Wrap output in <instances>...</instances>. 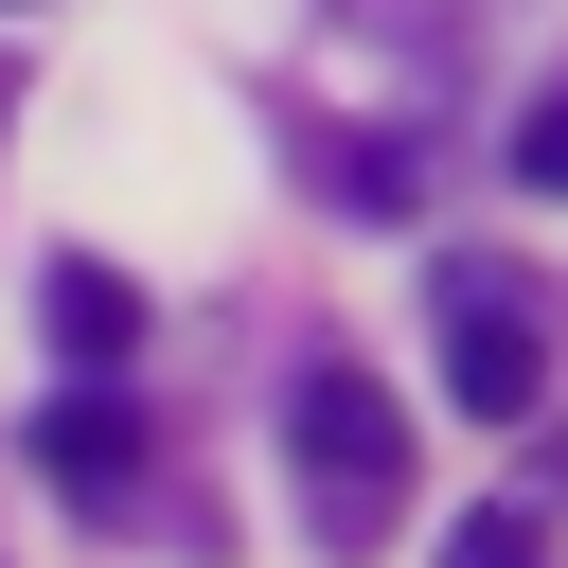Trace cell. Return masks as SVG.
I'll use <instances>...</instances> for the list:
<instances>
[{"mask_svg": "<svg viewBox=\"0 0 568 568\" xmlns=\"http://www.w3.org/2000/svg\"><path fill=\"white\" fill-rule=\"evenodd\" d=\"M532 550H550V515H532V497H479V515L444 532V568H532Z\"/></svg>", "mask_w": 568, "mask_h": 568, "instance_id": "5", "label": "cell"}, {"mask_svg": "<svg viewBox=\"0 0 568 568\" xmlns=\"http://www.w3.org/2000/svg\"><path fill=\"white\" fill-rule=\"evenodd\" d=\"M36 462H53V497H89V515H106V497L142 479V408H124L106 373H71V390L36 408Z\"/></svg>", "mask_w": 568, "mask_h": 568, "instance_id": "3", "label": "cell"}, {"mask_svg": "<svg viewBox=\"0 0 568 568\" xmlns=\"http://www.w3.org/2000/svg\"><path fill=\"white\" fill-rule=\"evenodd\" d=\"M284 462H302L320 532L373 550V532H390V479H408V408H390L355 355H302V390H284Z\"/></svg>", "mask_w": 568, "mask_h": 568, "instance_id": "1", "label": "cell"}, {"mask_svg": "<svg viewBox=\"0 0 568 568\" xmlns=\"http://www.w3.org/2000/svg\"><path fill=\"white\" fill-rule=\"evenodd\" d=\"M515 178H532V195H568V71L515 106Z\"/></svg>", "mask_w": 568, "mask_h": 568, "instance_id": "6", "label": "cell"}, {"mask_svg": "<svg viewBox=\"0 0 568 568\" xmlns=\"http://www.w3.org/2000/svg\"><path fill=\"white\" fill-rule=\"evenodd\" d=\"M444 390H462L479 426H532L550 355H532V320H515V266H444Z\"/></svg>", "mask_w": 568, "mask_h": 568, "instance_id": "2", "label": "cell"}, {"mask_svg": "<svg viewBox=\"0 0 568 568\" xmlns=\"http://www.w3.org/2000/svg\"><path fill=\"white\" fill-rule=\"evenodd\" d=\"M53 355H71V373H124V355H142V284L71 248V266H53Z\"/></svg>", "mask_w": 568, "mask_h": 568, "instance_id": "4", "label": "cell"}]
</instances>
